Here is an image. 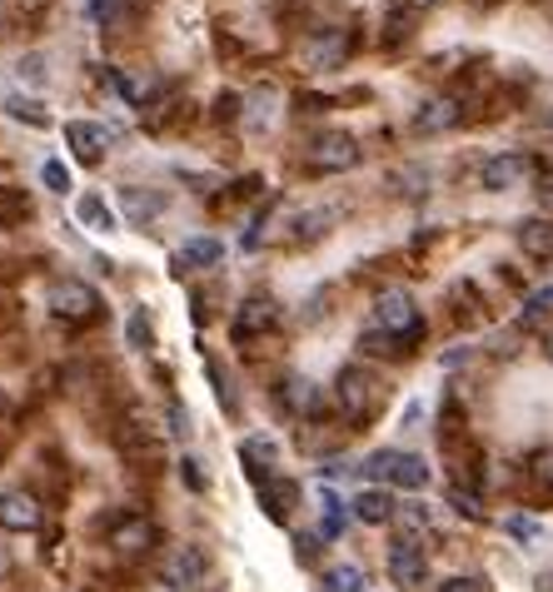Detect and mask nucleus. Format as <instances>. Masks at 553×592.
Segmentation results:
<instances>
[{"instance_id": "34", "label": "nucleus", "mask_w": 553, "mask_h": 592, "mask_svg": "<svg viewBox=\"0 0 553 592\" xmlns=\"http://www.w3.org/2000/svg\"><path fill=\"white\" fill-rule=\"evenodd\" d=\"M120 11H125V0H90V15H95L100 25H115Z\"/></svg>"}, {"instance_id": "41", "label": "nucleus", "mask_w": 553, "mask_h": 592, "mask_svg": "<svg viewBox=\"0 0 553 592\" xmlns=\"http://www.w3.org/2000/svg\"><path fill=\"white\" fill-rule=\"evenodd\" d=\"M549 125H553V115H549Z\"/></svg>"}, {"instance_id": "19", "label": "nucleus", "mask_w": 553, "mask_h": 592, "mask_svg": "<svg viewBox=\"0 0 553 592\" xmlns=\"http://www.w3.org/2000/svg\"><path fill=\"white\" fill-rule=\"evenodd\" d=\"M294 498H300V488H294L290 478H264L260 483V503H264V513H270L274 523H290Z\"/></svg>"}, {"instance_id": "10", "label": "nucleus", "mask_w": 553, "mask_h": 592, "mask_svg": "<svg viewBox=\"0 0 553 592\" xmlns=\"http://www.w3.org/2000/svg\"><path fill=\"white\" fill-rule=\"evenodd\" d=\"M280 403L294 413V419H325V388H319L315 378L290 374L280 384Z\"/></svg>"}, {"instance_id": "23", "label": "nucleus", "mask_w": 553, "mask_h": 592, "mask_svg": "<svg viewBox=\"0 0 553 592\" xmlns=\"http://www.w3.org/2000/svg\"><path fill=\"white\" fill-rule=\"evenodd\" d=\"M239 458H245V468H250L255 483H264L270 474H264L260 464H274V443H270V439H250L245 448H239Z\"/></svg>"}, {"instance_id": "20", "label": "nucleus", "mask_w": 553, "mask_h": 592, "mask_svg": "<svg viewBox=\"0 0 553 592\" xmlns=\"http://www.w3.org/2000/svg\"><path fill=\"white\" fill-rule=\"evenodd\" d=\"M519 249L529 259H553V219H523L519 225Z\"/></svg>"}, {"instance_id": "7", "label": "nucleus", "mask_w": 553, "mask_h": 592, "mask_svg": "<svg viewBox=\"0 0 553 592\" xmlns=\"http://www.w3.org/2000/svg\"><path fill=\"white\" fill-rule=\"evenodd\" d=\"M529 174H533V160L523 150H499V155H488V160L478 164V184H484V190H494V194L519 190Z\"/></svg>"}, {"instance_id": "38", "label": "nucleus", "mask_w": 553, "mask_h": 592, "mask_svg": "<svg viewBox=\"0 0 553 592\" xmlns=\"http://www.w3.org/2000/svg\"><path fill=\"white\" fill-rule=\"evenodd\" d=\"M25 76H31V80H45V60H41V55H25V60H21V80Z\"/></svg>"}, {"instance_id": "5", "label": "nucleus", "mask_w": 553, "mask_h": 592, "mask_svg": "<svg viewBox=\"0 0 553 592\" xmlns=\"http://www.w3.org/2000/svg\"><path fill=\"white\" fill-rule=\"evenodd\" d=\"M45 304H50L55 319H66V323H90L100 314V294L86 280H55Z\"/></svg>"}, {"instance_id": "36", "label": "nucleus", "mask_w": 553, "mask_h": 592, "mask_svg": "<svg viewBox=\"0 0 553 592\" xmlns=\"http://www.w3.org/2000/svg\"><path fill=\"white\" fill-rule=\"evenodd\" d=\"M549 304H553V289L529 294V304H523V319H543V314H549Z\"/></svg>"}, {"instance_id": "31", "label": "nucleus", "mask_w": 553, "mask_h": 592, "mask_svg": "<svg viewBox=\"0 0 553 592\" xmlns=\"http://www.w3.org/2000/svg\"><path fill=\"white\" fill-rule=\"evenodd\" d=\"M449 503H454L464 517H484V503H478V493H474V488H464V483L449 488Z\"/></svg>"}, {"instance_id": "28", "label": "nucleus", "mask_w": 553, "mask_h": 592, "mask_svg": "<svg viewBox=\"0 0 553 592\" xmlns=\"http://www.w3.org/2000/svg\"><path fill=\"white\" fill-rule=\"evenodd\" d=\"M155 90H160V80H155V76H120V95L131 100V105L155 100Z\"/></svg>"}, {"instance_id": "11", "label": "nucleus", "mask_w": 553, "mask_h": 592, "mask_svg": "<svg viewBox=\"0 0 553 592\" xmlns=\"http://www.w3.org/2000/svg\"><path fill=\"white\" fill-rule=\"evenodd\" d=\"M390 578L399 582V588H424V578H429V553L414 538H399L390 548Z\"/></svg>"}, {"instance_id": "37", "label": "nucleus", "mask_w": 553, "mask_h": 592, "mask_svg": "<svg viewBox=\"0 0 553 592\" xmlns=\"http://www.w3.org/2000/svg\"><path fill=\"white\" fill-rule=\"evenodd\" d=\"M504 528H509L514 533V538H523V543H529V538H539V523H533V517H509V523H504Z\"/></svg>"}, {"instance_id": "24", "label": "nucleus", "mask_w": 553, "mask_h": 592, "mask_svg": "<svg viewBox=\"0 0 553 592\" xmlns=\"http://www.w3.org/2000/svg\"><path fill=\"white\" fill-rule=\"evenodd\" d=\"M394 517H399L404 538H414V543H419L424 533L435 528V517H429V508H424V503H404V508H399V513H394Z\"/></svg>"}, {"instance_id": "35", "label": "nucleus", "mask_w": 553, "mask_h": 592, "mask_svg": "<svg viewBox=\"0 0 553 592\" xmlns=\"http://www.w3.org/2000/svg\"><path fill=\"white\" fill-rule=\"evenodd\" d=\"M131 344H135V349H150V319H145L140 309L131 314Z\"/></svg>"}, {"instance_id": "21", "label": "nucleus", "mask_w": 553, "mask_h": 592, "mask_svg": "<svg viewBox=\"0 0 553 592\" xmlns=\"http://www.w3.org/2000/svg\"><path fill=\"white\" fill-rule=\"evenodd\" d=\"M76 215H80V225H90V229H115V215H110V205L100 200V194H80V205H76Z\"/></svg>"}, {"instance_id": "39", "label": "nucleus", "mask_w": 553, "mask_h": 592, "mask_svg": "<svg viewBox=\"0 0 553 592\" xmlns=\"http://www.w3.org/2000/svg\"><path fill=\"white\" fill-rule=\"evenodd\" d=\"M478 588H484V582H478V578H449L439 592H478Z\"/></svg>"}, {"instance_id": "6", "label": "nucleus", "mask_w": 553, "mask_h": 592, "mask_svg": "<svg viewBox=\"0 0 553 592\" xmlns=\"http://www.w3.org/2000/svg\"><path fill=\"white\" fill-rule=\"evenodd\" d=\"M160 578H165V588H174V592H200L210 582V553L195 548V543H184V548H174L170 558H165Z\"/></svg>"}, {"instance_id": "13", "label": "nucleus", "mask_w": 553, "mask_h": 592, "mask_svg": "<svg viewBox=\"0 0 553 592\" xmlns=\"http://www.w3.org/2000/svg\"><path fill=\"white\" fill-rule=\"evenodd\" d=\"M0 528L5 533H35L41 528V503H35V493H25V488L0 493Z\"/></svg>"}, {"instance_id": "30", "label": "nucleus", "mask_w": 553, "mask_h": 592, "mask_svg": "<svg viewBox=\"0 0 553 592\" xmlns=\"http://www.w3.org/2000/svg\"><path fill=\"white\" fill-rule=\"evenodd\" d=\"M41 180L50 184L55 194H66V190H76V180H70V170H66V160H45L41 164Z\"/></svg>"}, {"instance_id": "42", "label": "nucleus", "mask_w": 553, "mask_h": 592, "mask_svg": "<svg viewBox=\"0 0 553 592\" xmlns=\"http://www.w3.org/2000/svg\"><path fill=\"white\" fill-rule=\"evenodd\" d=\"M549 15H553V11H549Z\"/></svg>"}, {"instance_id": "32", "label": "nucleus", "mask_w": 553, "mask_h": 592, "mask_svg": "<svg viewBox=\"0 0 553 592\" xmlns=\"http://www.w3.org/2000/svg\"><path fill=\"white\" fill-rule=\"evenodd\" d=\"M529 478L543 488V493H553V448L533 453V464H529Z\"/></svg>"}, {"instance_id": "16", "label": "nucleus", "mask_w": 553, "mask_h": 592, "mask_svg": "<svg viewBox=\"0 0 553 592\" xmlns=\"http://www.w3.org/2000/svg\"><path fill=\"white\" fill-rule=\"evenodd\" d=\"M394 498H390V488H364V493L354 498V517L359 523H369V528H380V523H394Z\"/></svg>"}, {"instance_id": "1", "label": "nucleus", "mask_w": 553, "mask_h": 592, "mask_svg": "<svg viewBox=\"0 0 553 592\" xmlns=\"http://www.w3.org/2000/svg\"><path fill=\"white\" fill-rule=\"evenodd\" d=\"M374 329H380L384 339H394V344H419L424 314H419V304H414V294L409 289H384L380 299H374Z\"/></svg>"}, {"instance_id": "9", "label": "nucleus", "mask_w": 553, "mask_h": 592, "mask_svg": "<svg viewBox=\"0 0 553 592\" xmlns=\"http://www.w3.org/2000/svg\"><path fill=\"white\" fill-rule=\"evenodd\" d=\"M110 548L120 553V558H140V553L155 548V523L145 513H120L115 523H110Z\"/></svg>"}, {"instance_id": "3", "label": "nucleus", "mask_w": 553, "mask_h": 592, "mask_svg": "<svg viewBox=\"0 0 553 592\" xmlns=\"http://www.w3.org/2000/svg\"><path fill=\"white\" fill-rule=\"evenodd\" d=\"M364 474L380 478V483H394V488H409V493H419L424 483H429V464H424L419 453H399V448H380L364 458Z\"/></svg>"}, {"instance_id": "8", "label": "nucleus", "mask_w": 553, "mask_h": 592, "mask_svg": "<svg viewBox=\"0 0 553 592\" xmlns=\"http://www.w3.org/2000/svg\"><path fill=\"white\" fill-rule=\"evenodd\" d=\"M349 50H354V35L345 25H329V31H315L304 41V65L309 70H339L349 60Z\"/></svg>"}, {"instance_id": "15", "label": "nucleus", "mask_w": 553, "mask_h": 592, "mask_svg": "<svg viewBox=\"0 0 553 592\" xmlns=\"http://www.w3.org/2000/svg\"><path fill=\"white\" fill-rule=\"evenodd\" d=\"M459 119H464V105H459L454 95H435V100H424V105L414 110V129H419V135H444V129H454Z\"/></svg>"}, {"instance_id": "12", "label": "nucleus", "mask_w": 553, "mask_h": 592, "mask_svg": "<svg viewBox=\"0 0 553 592\" xmlns=\"http://www.w3.org/2000/svg\"><path fill=\"white\" fill-rule=\"evenodd\" d=\"M280 323V304L274 299H264V294H255V299H245L235 309V323H229V334L245 344V339H255V334H264V329H274Z\"/></svg>"}, {"instance_id": "17", "label": "nucleus", "mask_w": 553, "mask_h": 592, "mask_svg": "<svg viewBox=\"0 0 553 592\" xmlns=\"http://www.w3.org/2000/svg\"><path fill=\"white\" fill-rule=\"evenodd\" d=\"M219 259H225V244L210 239V235H195V239H184L180 244L174 264H180V270H210V264H219Z\"/></svg>"}, {"instance_id": "25", "label": "nucleus", "mask_w": 553, "mask_h": 592, "mask_svg": "<svg viewBox=\"0 0 553 592\" xmlns=\"http://www.w3.org/2000/svg\"><path fill=\"white\" fill-rule=\"evenodd\" d=\"M21 219H31V194L0 190V225H21Z\"/></svg>"}, {"instance_id": "27", "label": "nucleus", "mask_w": 553, "mask_h": 592, "mask_svg": "<svg viewBox=\"0 0 553 592\" xmlns=\"http://www.w3.org/2000/svg\"><path fill=\"white\" fill-rule=\"evenodd\" d=\"M5 110H11V119H25V125L45 129L50 125V115H45L41 100H25V95H5Z\"/></svg>"}, {"instance_id": "14", "label": "nucleus", "mask_w": 553, "mask_h": 592, "mask_svg": "<svg viewBox=\"0 0 553 592\" xmlns=\"http://www.w3.org/2000/svg\"><path fill=\"white\" fill-rule=\"evenodd\" d=\"M110 140H115V135H110L105 125H90V119H70L66 125V145L76 150L80 164H100V155L110 150Z\"/></svg>"}, {"instance_id": "22", "label": "nucleus", "mask_w": 553, "mask_h": 592, "mask_svg": "<svg viewBox=\"0 0 553 592\" xmlns=\"http://www.w3.org/2000/svg\"><path fill=\"white\" fill-rule=\"evenodd\" d=\"M364 588H369V578L354 562H339V568L325 572V592H364Z\"/></svg>"}, {"instance_id": "29", "label": "nucleus", "mask_w": 553, "mask_h": 592, "mask_svg": "<svg viewBox=\"0 0 553 592\" xmlns=\"http://www.w3.org/2000/svg\"><path fill=\"white\" fill-rule=\"evenodd\" d=\"M319 508H325L319 538H339V533H345V508H339V498H335V493H319Z\"/></svg>"}, {"instance_id": "4", "label": "nucleus", "mask_w": 553, "mask_h": 592, "mask_svg": "<svg viewBox=\"0 0 553 592\" xmlns=\"http://www.w3.org/2000/svg\"><path fill=\"white\" fill-rule=\"evenodd\" d=\"M309 170L319 174H345L359 164V140L354 135H345V129H325V135H315V145H309Z\"/></svg>"}, {"instance_id": "40", "label": "nucleus", "mask_w": 553, "mask_h": 592, "mask_svg": "<svg viewBox=\"0 0 553 592\" xmlns=\"http://www.w3.org/2000/svg\"><path fill=\"white\" fill-rule=\"evenodd\" d=\"M414 11H435V5H444V0H409Z\"/></svg>"}, {"instance_id": "18", "label": "nucleus", "mask_w": 553, "mask_h": 592, "mask_svg": "<svg viewBox=\"0 0 553 592\" xmlns=\"http://www.w3.org/2000/svg\"><path fill=\"white\" fill-rule=\"evenodd\" d=\"M274 119H280V90L274 86L255 90V95L245 100V125H250L255 135H264V129H274Z\"/></svg>"}, {"instance_id": "26", "label": "nucleus", "mask_w": 553, "mask_h": 592, "mask_svg": "<svg viewBox=\"0 0 553 592\" xmlns=\"http://www.w3.org/2000/svg\"><path fill=\"white\" fill-rule=\"evenodd\" d=\"M120 194H125V209H131V215L140 219V225H145V219H155V215L165 209V194H140L135 184H131V190H120Z\"/></svg>"}, {"instance_id": "33", "label": "nucleus", "mask_w": 553, "mask_h": 592, "mask_svg": "<svg viewBox=\"0 0 553 592\" xmlns=\"http://www.w3.org/2000/svg\"><path fill=\"white\" fill-rule=\"evenodd\" d=\"M180 478L190 483V493H205V468H200V458H180Z\"/></svg>"}, {"instance_id": "2", "label": "nucleus", "mask_w": 553, "mask_h": 592, "mask_svg": "<svg viewBox=\"0 0 553 592\" xmlns=\"http://www.w3.org/2000/svg\"><path fill=\"white\" fill-rule=\"evenodd\" d=\"M335 399H339L345 423H369L374 413H380L384 388H380V378L369 374V368L349 364V368H339V378H335Z\"/></svg>"}]
</instances>
